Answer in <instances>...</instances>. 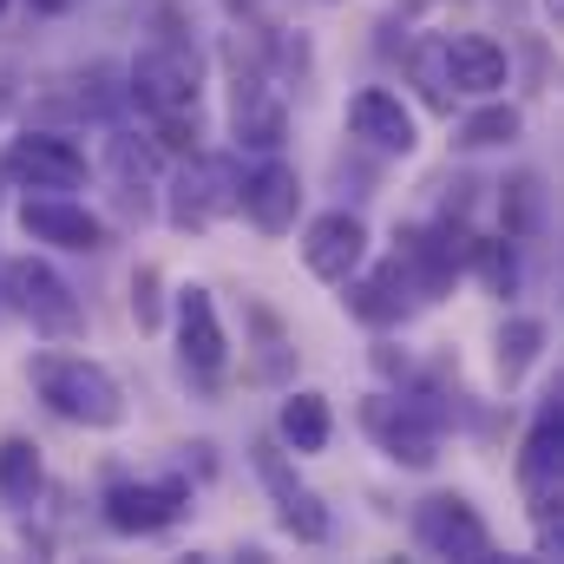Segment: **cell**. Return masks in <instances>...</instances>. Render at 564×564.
<instances>
[{
  "label": "cell",
  "instance_id": "obj_24",
  "mask_svg": "<svg viewBox=\"0 0 564 564\" xmlns=\"http://www.w3.org/2000/svg\"><path fill=\"white\" fill-rule=\"evenodd\" d=\"M414 73H421V86H426V99H433V106H453V86H446V59H440V40L414 53Z\"/></svg>",
  "mask_w": 564,
  "mask_h": 564
},
{
  "label": "cell",
  "instance_id": "obj_5",
  "mask_svg": "<svg viewBox=\"0 0 564 564\" xmlns=\"http://www.w3.org/2000/svg\"><path fill=\"white\" fill-rule=\"evenodd\" d=\"M132 99H139L151 119H158V112H184V106H197V53L177 46V40L144 46L139 59H132Z\"/></svg>",
  "mask_w": 564,
  "mask_h": 564
},
{
  "label": "cell",
  "instance_id": "obj_10",
  "mask_svg": "<svg viewBox=\"0 0 564 564\" xmlns=\"http://www.w3.org/2000/svg\"><path fill=\"white\" fill-rule=\"evenodd\" d=\"M519 479H525L532 512H539V519H552V506H558V492H564V408H558V394H552V408L532 421V433H525Z\"/></svg>",
  "mask_w": 564,
  "mask_h": 564
},
{
  "label": "cell",
  "instance_id": "obj_14",
  "mask_svg": "<svg viewBox=\"0 0 564 564\" xmlns=\"http://www.w3.org/2000/svg\"><path fill=\"white\" fill-rule=\"evenodd\" d=\"M348 132L361 144H375V151H394V158H408V151L421 144L414 112H408L401 93H388V86H368V93L348 99Z\"/></svg>",
  "mask_w": 564,
  "mask_h": 564
},
{
  "label": "cell",
  "instance_id": "obj_7",
  "mask_svg": "<svg viewBox=\"0 0 564 564\" xmlns=\"http://www.w3.org/2000/svg\"><path fill=\"white\" fill-rule=\"evenodd\" d=\"M0 171L33 184V191H79L86 184V151L73 139H59V132H26V139L7 144Z\"/></svg>",
  "mask_w": 564,
  "mask_h": 564
},
{
  "label": "cell",
  "instance_id": "obj_9",
  "mask_svg": "<svg viewBox=\"0 0 564 564\" xmlns=\"http://www.w3.org/2000/svg\"><path fill=\"white\" fill-rule=\"evenodd\" d=\"M177 355H184V368L197 375V381H217L224 375V361H230V335H224V322H217V302H210V289H177Z\"/></svg>",
  "mask_w": 564,
  "mask_h": 564
},
{
  "label": "cell",
  "instance_id": "obj_23",
  "mask_svg": "<svg viewBox=\"0 0 564 564\" xmlns=\"http://www.w3.org/2000/svg\"><path fill=\"white\" fill-rule=\"evenodd\" d=\"M519 106H486V112H473V119H459V144L466 151H486V144H512L519 139Z\"/></svg>",
  "mask_w": 564,
  "mask_h": 564
},
{
  "label": "cell",
  "instance_id": "obj_12",
  "mask_svg": "<svg viewBox=\"0 0 564 564\" xmlns=\"http://www.w3.org/2000/svg\"><path fill=\"white\" fill-rule=\"evenodd\" d=\"M20 230H26L33 243H53V250H106V224H99L86 204L59 197V191L26 197V204H20Z\"/></svg>",
  "mask_w": 564,
  "mask_h": 564
},
{
  "label": "cell",
  "instance_id": "obj_19",
  "mask_svg": "<svg viewBox=\"0 0 564 564\" xmlns=\"http://www.w3.org/2000/svg\"><path fill=\"white\" fill-rule=\"evenodd\" d=\"M401 263H408V276H414V289H421L426 302L446 295L453 289V270H459V257H453V243L440 230H408L401 237Z\"/></svg>",
  "mask_w": 564,
  "mask_h": 564
},
{
  "label": "cell",
  "instance_id": "obj_18",
  "mask_svg": "<svg viewBox=\"0 0 564 564\" xmlns=\"http://www.w3.org/2000/svg\"><path fill=\"white\" fill-rule=\"evenodd\" d=\"M282 132H289V119H282V99L263 86V79H237V139L250 144V151H276Z\"/></svg>",
  "mask_w": 564,
  "mask_h": 564
},
{
  "label": "cell",
  "instance_id": "obj_13",
  "mask_svg": "<svg viewBox=\"0 0 564 564\" xmlns=\"http://www.w3.org/2000/svg\"><path fill=\"white\" fill-rule=\"evenodd\" d=\"M237 210L263 230V237H289L295 230V210H302V177L282 164L276 151L243 177V197H237Z\"/></svg>",
  "mask_w": 564,
  "mask_h": 564
},
{
  "label": "cell",
  "instance_id": "obj_21",
  "mask_svg": "<svg viewBox=\"0 0 564 564\" xmlns=\"http://www.w3.org/2000/svg\"><path fill=\"white\" fill-rule=\"evenodd\" d=\"M40 486H46V473H40V446L20 440V433L0 440V499H7V506H33Z\"/></svg>",
  "mask_w": 564,
  "mask_h": 564
},
{
  "label": "cell",
  "instance_id": "obj_17",
  "mask_svg": "<svg viewBox=\"0 0 564 564\" xmlns=\"http://www.w3.org/2000/svg\"><path fill=\"white\" fill-rule=\"evenodd\" d=\"M408 295H414V276H408L401 257L381 263V270H368L361 282L348 276V308H355L361 322H375V328H394V322L408 315Z\"/></svg>",
  "mask_w": 564,
  "mask_h": 564
},
{
  "label": "cell",
  "instance_id": "obj_30",
  "mask_svg": "<svg viewBox=\"0 0 564 564\" xmlns=\"http://www.w3.org/2000/svg\"><path fill=\"white\" fill-rule=\"evenodd\" d=\"M0 7H7V0H0Z\"/></svg>",
  "mask_w": 564,
  "mask_h": 564
},
{
  "label": "cell",
  "instance_id": "obj_27",
  "mask_svg": "<svg viewBox=\"0 0 564 564\" xmlns=\"http://www.w3.org/2000/svg\"><path fill=\"white\" fill-rule=\"evenodd\" d=\"M479 276H486V289L506 295L512 276H519V270H512V250H506V243H479Z\"/></svg>",
  "mask_w": 564,
  "mask_h": 564
},
{
  "label": "cell",
  "instance_id": "obj_4",
  "mask_svg": "<svg viewBox=\"0 0 564 564\" xmlns=\"http://www.w3.org/2000/svg\"><path fill=\"white\" fill-rule=\"evenodd\" d=\"M414 539H421L433 558H466V564L492 558V532L473 512V499H459V492H433L426 499L421 512H414Z\"/></svg>",
  "mask_w": 564,
  "mask_h": 564
},
{
  "label": "cell",
  "instance_id": "obj_20",
  "mask_svg": "<svg viewBox=\"0 0 564 564\" xmlns=\"http://www.w3.org/2000/svg\"><path fill=\"white\" fill-rule=\"evenodd\" d=\"M276 433H282V446H295V453H322L328 446V433H335V421H328V401L322 394H289L282 401V421H276Z\"/></svg>",
  "mask_w": 564,
  "mask_h": 564
},
{
  "label": "cell",
  "instance_id": "obj_1",
  "mask_svg": "<svg viewBox=\"0 0 564 564\" xmlns=\"http://www.w3.org/2000/svg\"><path fill=\"white\" fill-rule=\"evenodd\" d=\"M26 381H33V394H40L59 421H73V426H119L126 421V388H119L99 361H86V355L46 348V355L26 361Z\"/></svg>",
  "mask_w": 564,
  "mask_h": 564
},
{
  "label": "cell",
  "instance_id": "obj_2",
  "mask_svg": "<svg viewBox=\"0 0 564 564\" xmlns=\"http://www.w3.org/2000/svg\"><path fill=\"white\" fill-rule=\"evenodd\" d=\"M7 295H13V308H20L46 341H79V335H86V308H79L73 282L59 276V270H46L40 257H13V263H7Z\"/></svg>",
  "mask_w": 564,
  "mask_h": 564
},
{
  "label": "cell",
  "instance_id": "obj_6",
  "mask_svg": "<svg viewBox=\"0 0 564 564\" xmlns=\"http://www.w3.org/2000/svg\"><path fill=\"white\" fill-rule=\"evenodd\" d=\"M237 197H243V177H237L230 158H191V171L171 191V224L177 230H210L217 217L237 210Z\"/></svg>",
  "mask_w": 564,
  "mask_h": 564
},
{
  "label": "cell",
  "instance_id": "obj_22",
  "mask_svg": "<svg viewBox=\"0 0 564 564\" xmlns=\"http://www.w3.org/2000/svg\"><path fill=\"white\" fill-rule=\"evenodd\" d=\"M539 348H545V322H539V315H512V322L499 328V375L519 381V375L539 361Z\"/></svg>",
  "mask_w": 564,
  "mask_h": 564
},
{
  "label": "cell",
  "instance_id": "obj_26",
  "mask_svg": "<svg viewBox=\"0 0 564 564\" xmlns=\"http://www.w3.org/2000/svg\"><path fill=\"white\" fill-rule=\"evenodd\" d=\"M112 164H119V177H151L158 171V151L139 139H112Z\"/></svg>",
  "mask_w": 564,
  "mask_h": 564
},
{
  "label": "cell",
  "instance_id": "obj_15",
  "mask_svg": "<svg viewBox=\"0 0 564 564\" xmlns=\"http://www.w3.org/2000/svg\"><path fill=\"white\" fill-rule=\"evenodd\" d=\"M440 59H446V86L453 93H473V99H492L506 86V46L492 33H446L440 40Z\"/></svg>",
  "mask_w": 564,
  "mask_h": 564
},
{
  "label": "cell",
  "instance_id": "obj_11",
  "mask_svg": "<svg viewBox=\"0 0 564 564\" xmlns=\"http://www.w3.org/2000/svg\"><path fill=\"white\" fill-rule=\"evenodd\" d=\"M257 473H263V486H270V499H276V519H282V532H295L302 545H328L335 539V519H328V506L289 473V459L282 453H257Z\"/></svg>",
  "mask_w": 564,
  "mask_h": 564
},
{
  "label": "cell",
  "instance_id": "obj_8",
  "mask_svg": "<svg viewBox=\"0 0 564 564\" xmlns=\"http://www.w3.org/2000/svg\"><path fill=\"white\" fill-rule=\"evenodd\" d=\"M361 257H368V224H361L355 210H322V217L302 230V263H308V276L348 282L361 270Z\"/></svg>",
  "mask_w": 564,
  "mask_h": 564
},
{
  "label": "cell",
  "instance_id": "obj_25",
  "mask_svg": "<svg viewBox=\"0 0 564 564\" xmlns=\"http://www.w3.org/2000/svg\"><path fill=\"white\" fill-rule=\"evenodd\" d=\"M132 315H139V328H158L164 322V308H158V270L151 263L132 276Z\"/></svg>",
  "mask_w": 564,
  "mask_h": 564
},
{
  "label": "cell",
  "instance_id": "obj_3",
  "mask_svg": "<svg viewBox=\"0 0 564 564\" xmlns=\"http://www.w3.org/2000/svg\"><path fill=\"white\" fill-rule=\"evenodd\" d=\"M191 512V486L184 479H119L106 492V525L126 539H151L164 525H177Z\"/></svg>",
  "mask_w": 564,
  "mask_h": 564
},
{
  "label": "cell",
  "instance_id": "obj_28",
  "mask_svg": "<svg viewBox=\"0 0 564 564\" xmlns=\"http://www.w3.org/2000/svg\"><path fill=\"white\" fill-rule=\"evenodd\" d=\"M33 7H40V13H66L73 0H33Z\"/></svg>",
  "mask_w": 564,
  "mask_h": 564
},
{
  "label": "cell",
  "instance_id": "obj_29",
  "mask_svg": "<svg viewBox=\"0 0 564 564\" xmlns=\"http://www.w3.org/2000/svg\"><path fill=\"white\" fill-rule=\"evenodd\" d=\"M224 7H230V13H250V7H257V0H224Z\"/></svg>",
  "mask_w": 564,
  "mask_h": 564
},
{
  "label": "cell",
  "instance_id": "obj_16",
  "mask_svg": "<svg viewBox=\"0 0 564 564\" xmlns=\"http://www.w3.org/2000/svg\"><path fill=\"white\" fill-rule=\"evenodd\" d=\"M368 433L388 446V459H401V466H414V473H426V466L440 459L433 421H426L421 408H408V401H368Z\"/></svg>",
  "mask_w": 564,
  "mask_h": 564
}]
</instances>
